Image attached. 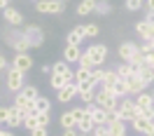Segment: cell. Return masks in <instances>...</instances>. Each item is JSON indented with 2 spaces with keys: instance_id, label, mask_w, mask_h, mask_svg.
Instances as JSON below:
<instances>
[{
  "instance_id": "9",
  "label": "cell",
  "mask_w": 154,
  "mask_h": 136,
  "mask_svg": "<svg viewBox=\"0 0 154 136\" xmlns=\"http://www.w3.org/2000/svg\"><path fill=\"white\" fill-rule=\"evenodd\" d=\"M135 54H138V45H135V42L126 40V42H122V45H119V59H122L124 63H128Z\"/></svg>"
},
{
  "instance_id": "21",
  "label": "cell",
  "mask_w": 154,
  "mask_h": 136,
  "mask_svg": "<svg viewBox=\"0 0 154 136\" xmlns=\"http://www.w3.org/2000/svg\"><path fill=\"white\" fill-rule=\"evenodd\" d=\"M135 75H138L140 80H143V82L147 85V87H149V85H154V70H152V68L143 66V68H138V70H135Z\"/></svg>"
},
{
  "instance_id": "12",
  "label": "cell",
  "mask_w": 154,
  "mask_h": 136,
  "mask_svg": "<svg viewBox=\"0 0 154 136\" xmlns=\"http://www.w3.org/2000/svg\"><path fill=\"white\" fill-rule=\"evenodd\" d=\"M82 40H84V28H82V26H75V28L68 31L66 42L70 45V47H79V45H82Z\"/></svg>"
},
{
  "instance_id": "1",
  "label": "cell",
  "mask_w": 154,
  "mask_h": 136,
  "mask_svg": "<svg viewBox=\"0 0 154 136\" xmlns=\"http://www.w3.org/2000/svg\"><path fill=\"white\" fill-rule=\"evenodd\" d=\"M96 106L105 108L107 113H112L117 106H119V99L115 96V94H110L107 89H96V101H94Z\"/></svg>"
},
{
  "instance_id": "29",
  "label": "cell",
  "mask_w": 154,
  "mask_h": 136,
  "mask_svg": "<svg viewBox=\"0 0 154 136\" xmlns=\"http://www.w3.org/2000/svg\"><path fill=\"white\" fill-rule=\"evenodd\" d=\"M103 78H105V68H91V85H96V87H100V82H103Z\"/></svg>"
},
{
  "instance_id": "4",
  "label": "cell",
  "mask_w": 154,
  "mask_h": 136,
  "mask_svg": "<svg viewBox=\"0 0 154 136\" xmlns=\"http://www.w3.org/2000/svg\"><path fill=\"white\" fill-rule=\"evenodd\" d=\"M23 75H26V73H21V70H17V68H10V70H7V89L14 92V94L21 92V87L26 85Z\"/></svg>"
},
{
  "instance_id": "22",
  "label": "cell",
  "mask_w": 154,
  "mask_h": 136,
  "mask_svg": "<svg viewBox=\"0 0 154 136\" xmlns=\"http://www.w3.org/2000/svg\"><path fill=\"white\" fill-rule=\"evenodd\" d=\"M110 94H115L117 99H124V96H128V87H126V82H124V80H117L115 85L110 87Z\"/></svg>"
},
{
  "instance_id": "5",
  "label": "cell",
  "mask_w": 154,
  "mask_h": 136,
  "mask_svg": "<svg viewBox=\"0 0 154 136\" xmlns=\"http://www.w3.org/2000/svg\"><path fill=\"white\" fill-rule=\"evenodd\" d=\"M77 92H79V85H77V82H72V85H63V87L56 92L58 103H70V101L77 96Z\"/></svg>"
},
{
  "instance_id": "25",
  "label": "cell",
  "mask_w": 154,
  "mask_h": 136,
  "mask_svg": "<svg viewBox=\"0 0 154 136\" xmlns=\"http://www.w3.org/2000/svg\"><path fill=\"white\" fill-rule=\"evenodd\" d=\"M117 80H119V75H117L115 68H112V70H105V78H103V82H100V89H107V92H110V87L115 85Z\"/></svg>"
},
{
  "instance_id": "51",
  "label": "cell",
  "mask_w": 154,
  "mask_h": 136,
  "mask_svg": "<svg viewBox=\"0 0 154 136\" xmlns=\"http://www.w3.org/2000/svg\"><path fill=\"white\" fill-rule=\"evenodd\" d=\"M152 40H154V24H152Z\"/></svg>"
},
{
  "instance_id": "30",
  "label": "cell",
  "mask_w": 154,
  "mask_h": 136,
  "mask_svg": "<svg viewBox=\"0 0 154 136\" xmlns=\"http://www.w3.org/2000/svg\"><path fill=\"white\" fill-rule=\"evenodd\" d=\"M21 94L28 99V101H35V99L40 96V92H38V87H35V85H23V87H21Z\"/></svg>"
},
{
  "instance_id": "27",
  "label": "cell",
  "mask_w": 154,
  "mask_h": 136,
  "mask_svg": "<svg viewBox=\"0 0 154 136\" xmlns=\"http://www.w3.org/2000/svg\"><path fill=\"white\" fill-rule=\"evenodd\" d=\"M115 70H117V75H119V80H128L131 75H135V70H133L131 63H122V66H117Z\"/></svg>"
},
{
  "instance_id": "13",
  "label": "cell",
  "mask_w": 154,
  "mask_h": 136,
  "mask_svg": "<svg viewBox=\"0 0 154 136\" xmlns=\"http://www.w3.org/2000/svg\"><path fill=\"white\" fill-rule=\"evenodd\" d=\"M124 82H126V87H128V96H138V94H140V92H145V87H147L143 80L138 78V75H131V78L124 80Z\"/></svg>"
},
{
  "instance_id": "19",
  "label": "cell",
  "mask_w": 154,
  "mask_h": 136,
  "mask_svg": "<svg viewBox=\"0 0 154 136\" xmlns=\"http://www.w3.org/2000/svg\"><path fill=\"white\" fill-rule=\"evenodd\" d=\"M77 14L79 17H87V14H94L96 12V0H82L79 5H77Z\"/></svg>"
},
{
  "instance_id": "49",
  "label": "cell",
  "mask_w": 154,
  "mask_h": 136,
  "mask_svg": "<svg viewBox=\"0 0 154 136\" xmlns=\"http://www.w3.org/2000/svg\"><path fill=\"white\" fill-rule=\"evenodd\" d=\"M145 21H149V24H154V12H147V14H145Z\"/></svg>"
},
{
  "instance_id": "24",
  "label": "cell",
  "mask_w": 154,
  "mask_h": 136,
  "mask_svg": "<svg viewBox=\"0 0 154 136\" xmlns=\"http://www.w3.org/2000/svg\"><path fill=\"white\" fill-rule=\"evenodd\" d=\"M51 73H56V75H63V78H66V75L75 73V70L70 68V63H68V61H56V63L51 66Z\"/></svg>"
},
{
  "instance_id": "54",
  "label": "cell",
  "mask_w": 154,
  "mask_h": 136,
  "mask_svg": "<svg viewBox=\"0 0 154 136\" xmlns=\"http://www.w3.org/2000/svg\"><path fill=\"white\" fill-rule=\"evenodd\" d=\"M79 136H91V134H79Z\"/></svg>"
},
{
  "instance_id": "52",
  "label": "cell",
  "mask_w": 154,
  "mask_h": 136,
  "mask_svg": "<svg viewBox=\"0 0 154 136\" xmlns=\"http://www.w3.org/2000/svg\"><path fill=\"white\" fill-rule=\"evenodd\" d=\"M145 136H154V131H149V134H145Z\"/></svg>"
},
{
  "instance_id": "47",
  "label": "cell",
  "mask_w": 154,
  "mask_h": 136,
  "mask_svg": "<svg viewBox=\"0 0 154 136\" xmlns=\"http://www.w3.org/2000/svg\"><path fill=\"white\" fill-rule=\"evenodd\" d=\"M7 66H10V63H7V59H5V54H0V70H5Z\"/></svg>"
},
{
  "instance_id": "26",
  "label": "cell",
  "mask_w": 154,
  "mask_h": 136,
  "mask_svg": "<svg viewBox=\"0 0 154 136\" xmlns=\"http://www.w3.org/2000/svg\"><path fill=\"white\" fill-rule=\"evenodd\" d=\"M12 47L17 49V54H26V52H28V49H30L28 40L23 38V31H21V38H17V40H14V42H12Z\"/></svg>"
},
{
  "instance_id": "11",
  "label": "cell",
  "mask_w": 154,
  "mask_h": 136,
  "mask_svg": "<svg viewBox=\"0 0 154 136\" xmlns=\"http://www.w3.org/2000/svg\"><path fill=\"white\" fill-rule=\"evenodd\" d=\"M131 125H133V129L138 134H149V131H154V122L147 120L145 115H138L135 120H131Z\"/></svg>"
},
{
  "instance_id": "37",
  "label": "cell",
  "mask_w": 154,
  "mask_h": 136,
  "mask_svg": "<svg viewBox=\"0 0 154 136\" xmlns=\"http://www.w3.org/2000/svg\"><path fill=\"white\" fill-rule=\"evenodd\" d=\"M128 63L133 66V70H138V68H143V66H145V54H143V52H140V49H138V54H135V57L131 59Z\"/></svg>"
},
{
  "instance_id": "42",
  "label": "cell",
  "mask_w": 154,
  "mask_h": 136,
  "mask_svg": "<svg viewBox=\"0 0 154 136\" xmlns=\"http://www.w3.org/2000/svg\"><path fill=\"white\" fill-rule=\"evenodd\" d=\"M7 115H10V106H0V125H7Z\"/></svg>"
},
{
  "instance_id": "39",
  "label": "cell",
  "mask_w": 154,
  "mask_h": 136,
  "mask_svg": "<svg viewBox=\"0 0 154 136\" xmlns=\"http://www.w3.org/2000/svg\"><path fill=\"white\" fill-rule=\"evenodd\" d=\"M91 136H112V131H110V127L107 125H96V129H94V134Z\"/></svg>"
},
{
  "instance_id": "48",
  "label": "cell",
  "mask_w": 154,
  "mask_h": 136,
  "mask_svg": "<svg viewBox=\"0 0 154 136\" xmlns=\"http://www.w3.org/2000/svg\"><path fill=\"white\" fill-rule=\"evenodd\" d=\"M145 10H147V12H154V0H145Z\"/></svg>"
},
{
  "instance_id": "7",
  "label": "cell",
  "mask_w": 154,
  "mask_h": 136,
  "mask_svg": "<svg viewBox=\"0 0 154 136\" xmlns=\"http://www.w3.org/2000/svg\"><path fill=\"white\" fill-rule=\"evenodd\" d=\"M12 68H17V70H21V73H28L30 68H33V57H30L28 52H26V54H14Z\"/></svg>"
},
{
  "instance_id": "43",
  "label": "cell",
  "mask_w": 154,
  "mask_h": 136,
  "mask_svg": "<svg viewBox=\"0 0 154 136\" xmlns=\"http://www.w3.org/2000/svg\"><path fill=\"white\" fill-rule=\"evenodd\" d=\"M72 117H75V125H77V122H79V120H82V117H84V106H79V108H75V110H72Z\"/></svg>"
},
{
  "instance_id": "41",
  "label": "cell",
  "mask_w": 154,
  "mask_h": 136,
  "mask_svg": "<svg viewBox=\"0 0 154 136\" xmlns=\"http://www.w3.org/2000/svg\"><path fill=\"white\" fill-rule=\"evenodd\" d=\"M138 49H140L143 54H149L154 49V40H143V45H138Z\"/></svg>"
},
{
  "instance_id": "6",
  "label": "cell",
  "mask_w": 154,
  "mask_h": 136,
  "mask_svg": "<svg viewBox=\"0 0 154 136\" xmlns=\"http://www.w3.org/2000/svg\"><path fill=\"white\" fill-rule=\"evenodd\" d=\"M2 17H5V21L10 24V26H14V28H19V26H23V14H21L17 7H5L2 10Z\"/></svg>"
},
{
  "instance_id": "36",
  "label": "cell",
  "mask_w": 154,
  "mask_h": 136,
  "mask_svg": "<svg viewBox=\"0 0 154 136\" xmlns=\"http://www.w3.org/2000/svg\"><path fill=\"white\" fill-rule=\"evenodd\" d=\"M21 127H23V129H28V131H33V129H38V117H35V115H28V117H23V122H21Z\"/></svg>"
},
{
  "instance_id": "53",
  "label": "cell",
  "mask_w": 154,
  "mask_h": 136,
  "mask_svg": "<svg viewBox=\"0 0 154 136\" xmlns=\"http://www.w3.org/2000/svg\"><path fill=\"white\" fill-rule=\"evenodd\" d=\"M61 2H63V5H66V2H70V0H61Z\"/></svg>"
},
{
  "instance_id": "3",
  "label": "cell",
  "mask_w": 154,
  "mask_h": 136,
  "mask_svg": "<svg viewBox=\"0 0 154 136\" xmlns=\"http://www.w3.org/2000/svg\"><path fill=\"white\" fill-rule=\"evenodd\" d=\"M66 5L61 0H35V12L40 14H61Z\"/></svg>"
},
{
  "instance_id": "23",
  "label": "cell",
  "mask_w": 154,
  "mask_h": 136,
  "mask_svg": "<svg viewBox=\"0 0 154 136\" xmlns=\"http://www.w3.org/2000/svg\"><path fill=\"white\" fill-rule=\"evenodd\" d=\"M7 127H10V129H17V127H21V117H19V108H17V106H10Z\"/></svg>"
},
{
  "instance_id": "40",
  "label": "cell",
  "mask_w": 154,
  "mask_h": 136,
  "mask_svg": "<svg viewBox=\"0 0 154 136\" xmlns=\"http://www.w3.org/2000/svg\"><path fill=\"white\" fill-rule=\"evenodd\" d=\"M38 127H49V122H51V115L49 113H38Z\"/></svg>"
},
{
  "instance_id": "2",
  "label": "cell",
  "mask_w": 154,
  "mask_h": 136,
  "mask_svg": "<svg viewBox=\"0 0 154 136\" xmlns=\"http://www.w3.org/2000/svg\"><path fill=\"white\" fill-rule=\"evenodd\" d=\"M23 38L28 40L30 49H35V47H40V45L45 42V31H42V26L28 24V26H26V31H23Z\"/></svg>"
},
{
  "instance_id": "31",
  "label": "cell",
  "mask_w": 154,
  "mask_h": 136,
  "mask_svg": "<svg viewBox=\"0 0 154 136\" xmlns=\"http://www.w3.org/2000/svg\"><path fill=\"white\" fill-rule=\"evenodd\" d=\"M63 85H66V78H63V75H56V73H51V75H49V87L54 89V92H58Z\"/></svg>"
},
{
  "instance_id": "46",
  "label": "cell",
  "mask_w": 154,
  "mask_h": 136,
  "mask_svg": "<svg viewBox=\"0 0 154 136\" xmlns=\"http://www.w3.org/2000/svg\"><path fill=\"white\" fill-rule=\"evenodd\" d=\"M63 136H79V131H77V127H68L63 129Z\"/></svg>"
},
{
  "instance_id": "16",
  "label": "cell",
  "mask_w": 154,
  "mask_h": 136,
  "mask_svg": "<svg viewBox=\"0 0 154 136\" xmlns=\"http://www.w3.org/2000/svg\"><path fill=\"white\" fill-rule=\"evenodd\" d=\"M107 127H110L112 136H117V134H126V122H124V120H119V117H112V115H110V120H107Z\"/></svg>"
},
{
  "instance_id": "56",
  "label": "cell",
  "mask_w": 154,
  "mask_h": 136,
  "mask_svg": "<svg viewBox=\"0 0 154 136\" xmlns=\"http://www.w3.org/2000/svg\"><path fill=\"white\" fill-rule=\"evenodd\" d=\"M117 136H126V134H117Z\"/></svg>"
},
{
  "instance_id": "34",
  "label": "cell",
  "mask_w": 154,
  "mask_h": 136,
  "mask_svg": "<svg viewBox=\"0 0 154 136\" xmlns=\"http://www.w3.org/2000/svg\"><path fill=\"white\" fill-rule=\"evenodd\" d=\"M82 28H84V38H96L98 33H100V26H98V24H84Z\"/></svg>"
},
{
  "instance_id": "38",
  "label": "cell",
  "mask_w": 154,
  "mask_h": 136,
  "mask_svg": "<svg viewBox=\"0 0 154 136\" xmlns=\"http://www.w3.org/2000/svg\"><path fill=\"white\" fill-rule=\"evenodd\" d=\"M145 7V0H126V10L128 12H138Z\"/></svg>"
},
{
  "instance_id": "33",
  "label": "cell",
  "mask_w": 154,
  "mask_h": 136,
  "mask_svg": "<svg viewBox=\"0 0 154 136\" xmlns=\"http://www.w3.org/2000/svg\"><path fill=\"white\" fill-rule=\"evenodd\" d=\"M58 125L63 127V129H68V127H75V117H72V110H66V113L61 115V120H58Z\"/></svg>"
},
{
  "instance_id": "14",
  "label": "cell",
  "mask_w": 154,
  "mask_h": 136,
  "mask_svg": "<svg viewBox=\"0 0 154 136\" xmlns=\"http://www.w3.org/2000/svg\"><path fill=\"white\" fill-rule=\"evenodd\" d=\"M75 127H77V131H79V134H94V129H96V125H94L91 115H87V110H84V117H82Z\"/></svg>"
},
{
  "instance_id": "45",
  "label": "cell",
  "mask_w": 154,
  "mask_h": 136,
  "mask_svg": "<svg viewBox=\"0 0 154 136\" xmlns=\"http://www.w3.org/2000/svg\"><path fill=\"white\" fill-rule=\"evenodd\" d=\"M30 136H49V134H47V127H38V129H33V131H30Z\"/></svg>"
},
{
  "instance_id": "57",
  "label": "cell",
  "mask_w": 154,
  "mask_h": 136,
  "mask_svg": "<svg viewBox=\"0 0 154 136\" xmlns=\"http://www.w3.org/2000/svg\"><path fill=\"white\" fill-rule=\"evenodd\" d=\"M152 122H154V120H152Z\"/></svg>"
},
{
  "instance_id": "20",
  "label": "cell",
  "mask_w": 154,
  "mask_h": 136,
  "mask_svg": "<svg viewBox=\"0 0 154 136\" xmlns=\"http://www.w3.org/2000/svg\"><path fill=\"white\" fill-rule=\"evenodd\" d=\"M75 82H77V85H89V82H91V68H79V66H77Z\"/></svg>"
},
{
  "instance_id": "8",
  "label": "cell",
  "mask_w": 154,
  "mask_h": 136,
  "mask_svg": "<svg viewBox=\"0 0 154 136\" xmlns=\"http://www.w3.org/2000/svg\"><path fill=\"white\" fill-rule=\"evenodd\" d=\"M87 49H89V54H91L94 68L105 63V59H107V47H105V45H91V47H87Z\"/></svg>"
},
{
  "instance_id": "35",
  "label": "cell",
  "mask_w": 154,
  "mask_h": 136,
  "mask_svg": "<svg viewBox=\"0 0 154 136\" xmlns=\"http://www.w3.org/2000/svg\"><path fill=\"white\" fill-rule=\"evenodd\" d=\"M110 10H112L110 0H96V14H110Z\"/></svg>"
},
{
  "instance_id": "17",
  "label": "cell",
  "mask_w": 154,
  "mask_h": 136,
  "mask_svg": "<svg viewBox=\"0 0 154 136\" xmlns=\"http://www.w3.org/2000/svg\"><path fill=\"white\" fill-rule=\"evenodd\" d=\"M135 33H138L143 40H152V24L145 21V19L138 21V24H135Z\"/></svg>"
},
{
  "instance_id": "32",
  "label": "cell",
  "mask_w": 154,
  "mask_h": 136,
  "mask_svg": "<svg viewBox=\"0 0 154 136\" xmlns=\"http://www.w3.org/2000/svg\"><path fill=\"white\" fill-rule=\"evenodd\" d=\"M77 66L79 68H94V61H91L89 49H82V57H79V61H77Z\"/></svg>"
},
{
  "instance_id": "55",
  "label": "cell",
  "mask_w": 154,
  "mask_h": 136,
  "mask_svg": "<svg viewBox=\"0 0 154 136\" xmlns=\"http://www.w3.org/2000/svg\"><path fill=\"white\" fill-rule=\"evenodd\" d=\"M152 99H154V89H152Z\"/></svg>"
},
{
  "instance_id": "15",
  "label": "cell",
  "mask_w": 154,
  "mask_h": 136,
  "mask_svg": "<svg viewBox=\"0 0 154 136\" xmlns=\"http://www.w3.org/2000/svg\"><path fill=\"white\" fill-rule=\"evenodd\" d=\"M79 57H82V47H70V45H66V49H63V61H68V63H77Z\"/></svg>"
},
{
  "instance_id": "10",
  "label": "cell",
  "mask_w": 154,
  "mask_h": 136,
  "mask_svg": "<svg viewBox=\"0 0 154 136\" xmlns=\"http://www.w3.org/2000/svg\"><path fill=\"white\" fill-rule=\"evenodd\" d=\"M77 96L82 99V103L89 106V103H94L96 101V85H79V92H77Z\"/></svg>"
},
{
  "instance_id": "58",
  "label": "cell",
  "mask_w": 154,
  "mask_h": 136,
  "mask_svg": "<svg viewBox=\"0 0 154 136\" xmlns=\"http://www.w3.org/2000/svg\"><path fill=\"white\" fill-rule=\"evenodd\" d=\"M12 136H14V134H12Z\"/></svg>"
},
{
  "instance_id": "28",
  "label": "cell",
  "mask_w": 154,
  "mask_h": 136,
  "mask_svg": "<svg viewBox=\"0 0 154 136\" xmlns=\"http://www.w3.org/2000/svg\"><path fill=\"white\" fill-rule=\"evenodd\" d=\"M35 108H38V113H51V101L40 94V96L35 99Z\"/></svg>"
},
{
  "instance_id": "50",
  "label": "cell",
  "mask_w": 154,
  "mask_h": 136,
  "mask_svg": "<svg viewBox=\"0 0 154 136\" xmlns=\"http://www.w3.org/2000/svg\"><path fill=\"white\" fill-rule=\"evenodd\" d=\"M5 7H10V0H0V10H5Z\"/></svg>"
},
{
  "instance_id": "44",
  "label": "cell",
  "mask_w": 154,
  "mask_h": 136,
  "mask_svg": "<svg viewBox=\"0 0 154 136\" xmlns=\"http://www.w3.org/2000/svg\"><path fill=\"white\" fill-rule=\"evenodd\" d=\"M145 66H147V68H152V70H154V49L149 52V54H145Z\"/></svg>"
},
{
  "instance_id": "18",
  "label": "cell",
  "mask_w": 154,
  "mask_h": 136,
  "mask_svg": "<svg viewBox=\"0 0 154 136\" xmlns=\"http://www.w3.org/2000/svg\"><path fill=\"white\" fill-rule=\"evenodd\" d=\"M135 103H138V108L140 110H147V108H152L154 106V99L149 92H140L138 96H135Z\"/></svg>"
}]
</instances>
